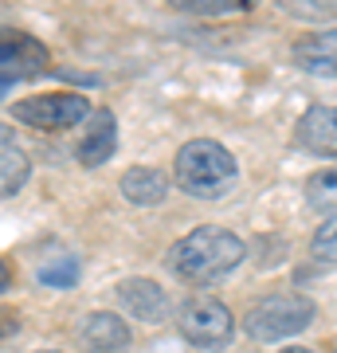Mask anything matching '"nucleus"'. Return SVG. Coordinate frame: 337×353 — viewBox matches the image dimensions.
<instances>
[{
    "mask_svg": "<svg viewBox=\"0 0 337 353\" xmlns=\"http://www.w3.org/2000/svg\"><path fill=\"white\" fill-rule=\"evenodd\" d=\"M290 59L298 71L318 79H334L337 75V28H322V32H310L302 36L290 51Z\"/></svg>",
    "mask_w": 337,
    "mask_h": 353,
    "instance_id": "9d476101",
    "label": "nucleus"
},
{
    "mask_svg": "<svg viewBox=\"0 0 337 353\" xmlns=\"http://www.w3.org/2000/svg\"><path fill=\"white\" fill-rule=\"evenodd\" d=\"M118 150V122H114L110 110H90V118L83 122V138H79V161L87 169H99L106 165Z\"/></svg>",
    "mask_w": 337,
    "mask_h": 353,
    "instance_id": "1a4fd4ad",
    "label": "nucleus"
},
{
    "mask_svg": "<svg viewBox=\"0 0 337 353\" xmlns=\"http://www.w3.org/2000/svg\"><path fill=\"white\" fill-rule=\"evenodd\" d=\"M118 306L130 310L138 322H161L169 314V294H165L161 283L138 275V279H125L118 287Z\"/></svg>",
    "mask_w": 337,
    "mask_h": 353,
    "instance_id": "9b49d317",
    "label": "nucleus"
},
{
    "mask_svg": "<svg viewBox=\"0 0 337 353\" xmlns=\"http://www.w3.org/2000/svg\"><path fill=\"white\" fill-rule=\"evenodd\" d=\"M48 353H55V350H48Z\"/></svg>",
    "mask_w": 337,
    "mask_h": 353,
    "instance_id": "412c9836",
    "label": "nucleus"
},
{
    "mask_svg": "<svg viewBox=\"0 0 337 353\" xmlns=\"http://www.w3.org/2000/svg\"><path fill=\"white\" fill-rule=\"evenodd\" d=\"M79 345H83V353H125L130 326L110 310H94L79 322Z\"/></svg>",
    "mask_w": 337,
    "mask_h": 353,
    "instance_id": "6e6552de",
    "label": "nucleus"
},
{
    "mask_svg": "<svg viewBox=\"0 0 337 353\" xmlns=\"http://www.w3.org/2000/svg\"><path fill=\"white\" fill-rule=\"evenodd\" d=\"M294 145L310 157L337 161V106H310L294 126Z\"/></svg>",
    "mask_w": 337,
    "mask_h": 353,
    "instance_id": "0eeeda50",
    "label": "nucleus"
},
{
    "mask_svg": "<svg viewBox=\"0 0 337 353\" xmlns=\"http://www.w3.org/2000/svg\"><path fill=\"white\" fill-rule=\"evenodd\" d=\"M12 118L32 130H71L90 118L87 94L59 90V94H32V99L12 102Z\"/></svg>",
    "mask_w": 337,
    "mask_h": 353,
    "instance_id": "39448f33",
    "label": "nucleus"
},
{
    "mask_svg": "<svg viewBox=\"0 0 337 353\" xmlns=\"http://www.w3.org/2000/svg\"><path fill=\"white\" fill-rule=\"evenodd\" d=\"M243 255L247 248L236 232L204 224L169 248V271L188 287H212V283H224L243 263Z\"/></svg>",
    "mask_w": 337,
    "mask_h": 353,
    "instance_id": "f257e3e1",
    "label": "nucleus"
},
{
    "mask_svg": "<svg viewBox=\"0 0 337 353\" xmlns=\"http://www.w3.org/2000/svg\"><path fill=\"white\" fill-rule=\"evenodd\" d=\"M310 255L318 263H337V216H325L310 240Z\"/></svg>",
    "mask_w": 337,
    "mask_h": 353,
    "instance_id": "dca6fc26",
    "label": "nucleus"
},
{
    "mask_svg": "<svg viewBox=\"0 0 337 353\" xmlns=\"http://www.w3.org/2000/svg\"><path fill=\"white\" fill-rule=\"evenodd\" d=\"M8 287H12V267L0 259V290H8Z\"/></svg>",
    "mask_w": 337,
    "mask_h": 353,
    "instance_id": "a211bd4d",
    "label": "nucleus"
},
{
    "mask_svg": "<svg viewBox=\"0 0 337 353\" xmlns=\"http://www.w3.org/2000/svg\"><path fill=\"white\" fill-rule=\"evenodd\" d=\"M176 330L196 350H224L236 334V322L220 299H188L176 314Z\"/></svg>",
    "mask_w": 337,
    "mask_h": 353,
    "instance_id": "20e7f679",
    "label": "nucleus"
},
{
    "mask_svg": "<svg viewBox=\"0 0 337 353\" xmlns=\"http://www.w3.org/2000/svg\"><path fill=\"white\" fill-rule=\"evenodd\" d=\"M278 353H314V350H306V345H287V350H278Z\"/></svg>",
    "mask_w": 337,
    "mask_h": 353,
    "instance_id": "6ab92c4d",
    "label": "nucleus"
},
{
    "mask_svg": "<svg viewBox=\"0 0 337 353\" xmlns=\"http://www.w3.org/2000/svg\"><path fill=\"white\" fill-rule=\"evenodd\" d=\"M314 322V303L302 294H267L263 303H255L247 310V330L251 341H283L294 338Z\"/></svg>",
    "mask_w": 337,
    "mask_h": 353,
    "instance_id": "7ed1b4c3",
    "label": "nucleus"
},
{
    "mask_svg": "<svg viewBox=\"0 0 337 353\" xmlns=\"http://www.w3.org/2000/svg\"><path fill=\"white\" fill-rule=\"evenodd\" d=\"M122 196L138 208H153L169 196V176L150 169V165H138V169H125L122 173Z\"/></svg>",
    "mask_w": 337,
    "mask_h": 353,
    "instance_id": "ddd939ff",
    "label": "nucleus"
},
{
    "mask_svg": "<svg viewBox=\"0 0 337 353\" xmlns=\"http://www.w3.org/2000/svg\"><path fill=\"white\" fill-rule=\"evenodd\" d=\"M0 94H4V87H0Z\"/></svg>",
    "mask_w": 337,
    "mask_h": 353,
    "instance_id": "aec40b11",
    "label": "nucleus"
},
{
    "mask_svg": "<svg viewBox=\"0 0 337 353\" xmlns=\"http://www.w3.org/2000/svg\"><path fill=\"white\" fill-rule=\"evenodd\" d=\"M28 173H32V161H28L24 145L16 141L12 130L0 122V201L4 196H16V192L24 189Z\"/></svg>",
    "mask_w": 337,
    "mask_h": 353,
    "instance_id": "f8f14e48",
    "label": "nucleus"
},
{
    "mask_svg": "<svg viewBox=\"0 0 337 353\" xmlns=\"http://www.w3.org/2000/svg\"><path fill=\"white\" fill-rule=\"evenodd\" d=\"M169 4L192 16H227V12H247L259 0H169Z\"/></svg>",
    "mask_w": 337,
    "mask_h": 353,
    "instance_id": "2eb2a0df",
    "label": "nucleus"
},
{
    "mask_svg": "<svg viewBox=\"0 0 337 353\" xmlns=\"http://www.w3.org/2000/svg\"><path fill=\"white\" fill-rule=\"evenodd\" d=\"M39 283H48V287H75L79 283V263L71 259V255H59L55 263L39 267Z\"/></svg>",
    "mask_w": 337,
    "mask_h": 353,
    "instance_id": "f3484780",
    "label": "nucleus"
},
{
    "mask_svg": "<svg viewBox=\"0 0 337 353\" xmlns=\"http://www.w3.org/2000/svg\"><path fill=\"white\" fill-rule=\"evenodd\" d=\"M306 201L325 216H337V169H325V173H314L306 181Z\"/></svg>",
    "mask_w": 337,
    "mask_h": 353,
    "instance_id": "4468645a",
    "label": "nucleus"
},
{
    "mask_svg": "<svg viewBox=\"0 0 337 353\" xmlns=\"http://www.w3.org/2000/svg\"><path fill=\"white\" fill-rule=\"evenodd\" d=\"M236 157L212 138H196L181 145L173 161V181L188 196H200V201H220L236 189Z\"/></svg>",
    "mask_w": 337,
    "mask_h": 353,
    "instance_id": "f03ea898",
    "label": "nucleus"
},
{
    "mask_svg": "<svg viewBox=\"0 0 337 353\" xmlns=\"http://www.w3.org/2000/svg\"><path fill=\"white\" fill-rule=\"evenodd\" d=\"M48 63H51V51L43 48V39H36L32 32H20V28L0 24V87L43 75Z\"/></svg>",
    "mask_w": 337,
    "mask_h": 353,
    "instance_id": "423d86ee",
    "label": "nucleus"
}]
</instances>
